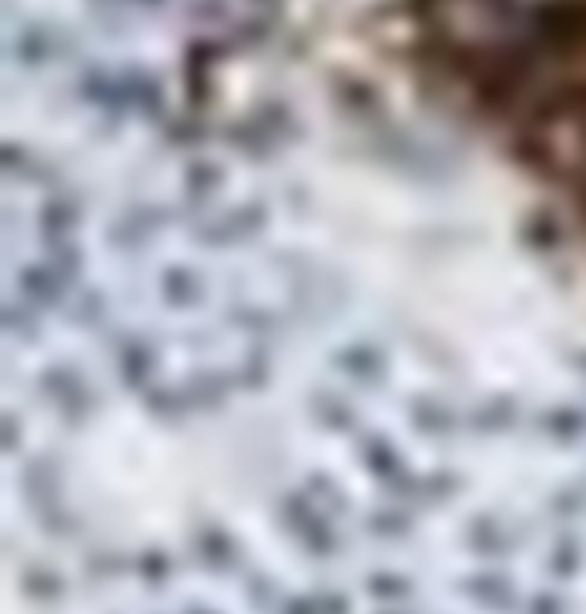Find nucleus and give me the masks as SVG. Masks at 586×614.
Segmentation results:
<instances>
[{
  "label": "nucleus",
  "mask_w": 586,
  "mask_h": 614,
  "mask_svg": "<svg viewBox=\"0 0 586 614\" xmlns=\"http://www.w3.org/2000/svg\"><path fill=\"white\" fill-rule=\"evenodd\" d=\"M470 594L482 602V607H495V610H506L510 602H514V590H510V582L502 579V574H478V579H470Z\"/></svg>",
  "instance_id": "f257e3e1"
},
{
  "label": "nucleus",
  "mask_w": 586,
  "mask_h": 614,
  "mask_svg": "<svg viewBox=\"0 0 586 614\" xmlns=\"http://www.w3.org/2000/svg\"><path fill=\"white\" fill-rule=\"evenodd\" d=\"M197 551H201V558H206L213 571H221V566L234 562V542H229L221 530H206V534L197 538Z\"/></svg>",
  "instance_id": "f03ea898"
},
{
  "label": "nucleus",
  "mask_w": 586,
  "mask_h": 614,
  "mask_svg": "<svg viewBox=\"0 0 586 614\" xmlns=\"http://www.w3.org/2000/svg\"><path fill=\"white\" fill-rule=\"evenodd\" d=\"M297 534H302V542L310 546L313 554H330L333 551V530L325 526V518H305V523L297 526Z\"/></svg>",
  "instance_id": "7ed1b4c3"
},
{
  "label": "nucleus",
  "mask_w": 586,
  "mask_h": 614,
  "mask_svg": "<svg viewBox=\"0 0 586 614\" xmlns=\"http://www.w3.org/2000/svg\"><path fill=\"white\" fill-rule=\"evenodd\" d=\"M470 546H474V551H482V554H498V551H506V538L498 534L495 523H474Z\"/></svg>",
  "instance_id": "20e7f679"
},
{
  "label": "nucleus",
  "mask_w": 586,
  "mask_h": 614,
  "mask_svg": "<svg viewBox=\"0 0 586 614\" xmlns=\"http://www.w3.org/2000/svg\"><path fill=\"white\" fill-rule=\"evenodd\" d=\"M410 590V582L398 579V574H370V594L374 599H402Z\"/></svg>",
  "instance_id": "39448f33"
},
{
  "label": "nucleus",
  "mask_w": 586,
  "mask_h": 614,
  "mask_svg": "<svg viewBox=\"0 0 586 614\" xmlns=\"http://www.w3.org/2000/svg\"><path fill=\"white\" fill-rule=\"evenodd\" d=\"M137 571H141V579H149V582H161L165 574H169V558H165L161 551H149V554L137 558Z\"/></svg>",
  "instance_id": "423d86ee"
},
{
  "label": "nucleus",
  "mask_w": 586,
  "mask_h": 614,
  "mask_svg": "<svg viewBox=\"0 0 586 614\" xmlns=\"http://www.w3.org/2000/svg\"><path fill=\"white\" fill-rule=\"evenodd\" d=\"M370 526H374V534H389V538H398V534H406V514H394V510H381V514L370 518Z\"/></svg>",
  "instance_id": "0eeeda50"
},
{
  "label": "nucleus",
  "mask_w": 586,
  "mask_h": 614,
  "mask_svg": "<svg viewBox=\"0 0 586 614\" xmlns=\"http://www.w3.org/2000/svg\"><path fill=\"white\" fill-rule=\"evenodd\" d=\"M29 590L41 594V599H53V594L61 590V582H57V574H49V571H29Z\"/></svg>",
  "instance_id": "6e6552de"
},
{
  "label": "nucleus",
  "mask_w": 586,
  "mask_h": 614,
  "mask_svg": "<svg viewBox=\"0 0 586 614\" xmlns=\"http://www.w3.org/2000/svg\"><path fill=\"white\" fill-rule=\"evenodd\" d=\"M574 571H579V551H574V546H558L554 574H574Z\"/></svg>",
  "instance_id": "1a4fd4ad"
},
{
  "label": "nucleus",
  "mask_w": 586,
  "mask_h": 614,
  "mask_svg": "<svg viewBox=\"0 0 586 614\" xmlns=\"http://www.w3.org/2000/svg\"><path fill=\"white\" fill-rule=\"evenodd\" d=\"M318 614H350V607H346V599H341V594H322V599H318Z\"/></svg>",
  "instance_id": "9d476101"
},
{
  "label": "nucleus",
  "mask_w": 586,
  "mask_h": 614,
  "mask_svg": "<svg viewBox=\"0 0 586 614\" xmlns=\"http://www.w3.org/2000/svg\"><path fill=\"white\" fill-rule=\"evenodd\" d=\"M249 599L265 607V602L274 599V582H269V579H249Z\"/></svg>",
  "instance_id": "9b49d317"
},
{
  "label": "nucleus",
  "mask_w": 586,
  "mask_h": 614,
  "mask_svg": "<svg viewBox=\"0 0 586 614\" xmlns=\"http://www.w3.org/2000/svg\"><path fill=\"white\" fill-rule=\"evenodd\" d=\"M530 614H562V607H558V599H551V594H538L530 602Z\"/></svg>",
  "instance_id": "f8f14e48"
},
{
  "label": "nucleus",
  "mask_w": 586,
  "mask_h": 614,
  "mask_svg": "<svg viewBox=\"0 0 586 614\" xmlns=\"http://www.w3.org/2000/svg\"><path fill=\"white\" fill-rule=\"evenodd\" d=\"M282 614H318V602H310V599H290Z\"/></svg>",
  "instance_id": "ddd939ff"
},
{
  "label": "nucleus",
  "mask_w": 586,
  "mask_h": 614,
  "mask_svg": "<svg viewBox=\"0 0 586 614\" xmlns=\"http://www.w3.org/2000/svg\"><path fill=\"white\" fill-rule=\"evenodd\" d=\"M44 523H49V534H69V518H61V514H49V518H44Z\"/></svg>",
  "instance_id": "4468645a"
},
{
  "label": "nucleus",
  "mask_w": 586,
  "mask_h": 614,
  "mask_svg": "<svg viewBox=\"0 0 586 614\" xmlns=\"http://www.w3.org/2000/svg\"><path fill=\"white\" fill-rule=\"evenodd\" d=\"M193 614H209V610H193Z\"/></svg>",
  "instance_id": "2eb2a0df"
}]
</instances>
